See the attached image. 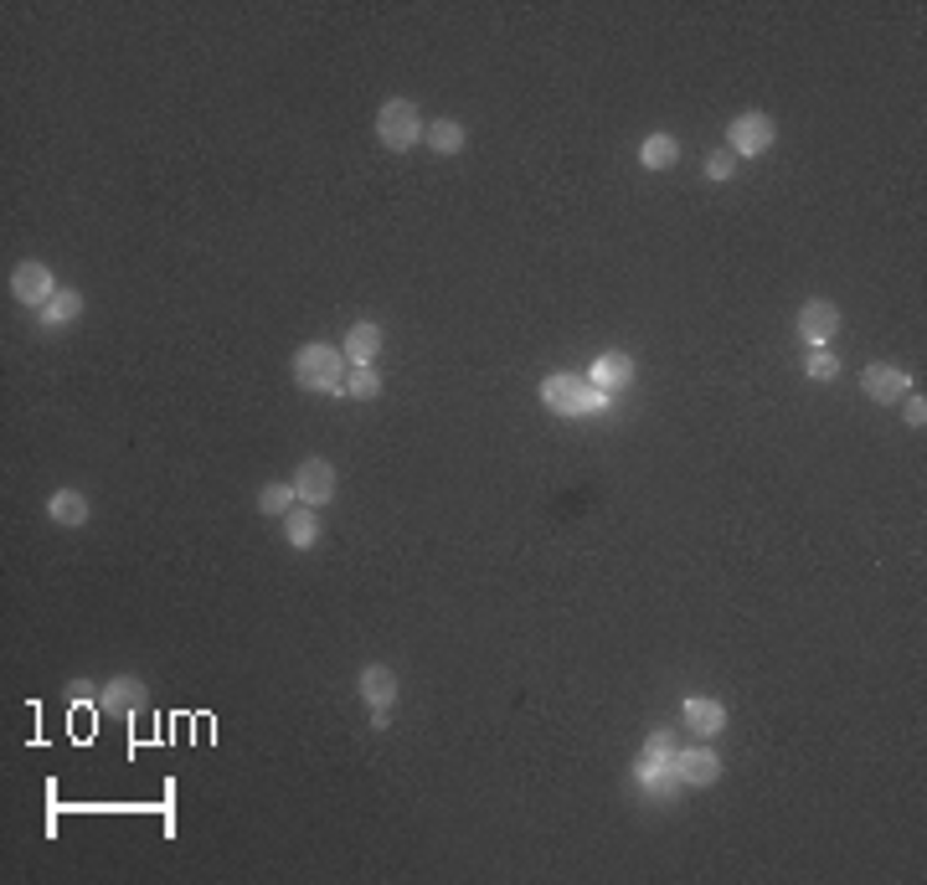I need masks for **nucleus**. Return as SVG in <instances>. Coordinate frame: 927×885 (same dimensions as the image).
I'll return each mask as SVG.
<instances>
[{
    "label": "nucleus",
    "instance_id": "1",
    "mask_svg": "<svg viewBox=\"0 0 927 885\" xmlns=\"http://www.w3.org/2000/svg\"><path fill=\"white\" fill-rule=\"evenodd\" d=\"M346 376H351V361L340 345H325V340H310L299 345L295 355V381L304 392L315 396H346Z\"/></svg>",
    "mask_w": 927,
    "mask_h": 885
},
{
    "label": "nucleus",
    "instance_id": "2",
    "mask_svg": "<svg viewBox=\"0 0 927 885\" xmlns=\"http://www.w3.org/2000/svg\"><path fill=\"white\" fill-rule=\"evenodd\" d=\"M541 402L556 417H588V413H603L609 407V392H598L588 376H577V371H552L541 381Z\"/></svg>",
    "mask_w": 927,
    "mask_h": 885
},
{
    "label": "nucleus",
    "instance_id": "3",
    "mask_svg": "<svg viewBox=\"0 0 927 885\" xmlns=\"http://www.w3.org/2000/svg\"><path fill=\"white\" fill-rule=\"evenodd\" d=\"M675 742H671V731L665 726H654L650 736H644V751H639V762H634V783L644 787L650 798H671L675 787Z\"/></svg>",
    "mask_w": 927,
    "mask_h": 885
},
{
    "label": "nucleus",
    "instance_id": "4",
    "mask_svg": "<svg viewBox=\"0 0 927 885\" xmlns=\"http://www.w3.org/2000/svg\"><path fill=\"white\" fill-rule=\"evenodd\" d=\"M423 135H428V124H423V109H417L413 99H387L381 109H376V139H381L392 155L417 150Z\"/></svg>",
    "mask_w": 927,
    "mask_h": 885
},
{
    "label": "nucleus",
    "instance_id": "5",
    "mask_svg": "<svg viewBox=\"0 0 927 885\" xmlns=\"http://www.w3.org/2000/svg\"><path fill=\"white\" fill-rule=\"evenodd\" d=\"M773 139H778V124H773V114H763V109H748V114H737L727 124V150L737 160L768 155Z\"/></svg>",
    "mask_w": 927,
    "mask_h": 885
},
{
    "label": "nucleus",
    "instance_id": "6",
    "mask_svg": "<svg viewBox=\"0 0 927 885\" xmlns=\"http://www.w3.org/2000/svg\"><path fill=\"white\" fill-rule=\"evenodd\" d=\"M289 484H295V494H299V505H310V510H320V505H330V500H336V464H330V458H304V464H299L295 469V479H289Z\"/></svg>",
    "mask_w": 927,
    "mask_h": 885
},
{
    "label": "nucleus",
    "instance_id": "7",
    "mask_svg": "<svg viewBox=\"0 0 927 885\" xmlns=\"http://www.w3.org/2000/svg\"><path fill=\"white\" fill-rule=\"evenodd\" d=\"M58 289H62L58 274H52L47 263H37V257H26V263H16V268H11V294H16L26 309H41V304L58 294Z\"/></svg>",
    "mask_w": 927,
    "mask_h": 885
},
{
    "label": "nucleus",
    "instance_id": "8",
    "mask_svg": "<svg viewBox=\"0 0 927 885\" xmlns=\"http://www.w3.org/2000/svg\"><path fill=\"white\" fill-rule=\"evenodd\" d=\"M861 392L876 402V407H897L902 396H912V376L902 366H887V361H870L861 371Z\"/></svg>",
    "mask_w": 927,
    "mask_h": 885
},
{
    "label": "nucleus",
    "instance_id": "9",
    "mask_svg": "<svg viewBox=\"0 0 927 885\" xmlns=\"http://www.w3.org/2000/svg\"><path fill=\"white\" fill-rule=\"evenodd\" d=\"M799 334H804V345H810V351L835 345V334H840V309H835L829 299H810V304L799 309Z\"/></svg>",
    "mask_w": 927,
    "mask_h": 885
},
{
    "label": "nucleus",
    "instance_id": "10",
    "mask_svg": "<svg viewBox=\"0 0 927 885\" xmlns=\"http://www.w3.org/2000/svg\"><path fill=\"white\" fill-rule=\"evenodd\" d=\"M716 777H722V757H716L706 742L675 751V783L680 787H711Z\"/></svg>",
    "mask_w": 927,
    "mask_h": 885
},
{
    "label": "nucleus",
    "instance_id": "11",
    "mask_svg": "<svg viewBox=\"0 0 927 885\" xmlns=\"http://www.w3.org/2000/svg\"><path fill=\"white\" fill-rule=\"evenodd\" d=\"M680 716H686V731H696L701 742H711V736H722V731H727V706H722V700H711V695H691Z\"/></svg>",
    "mask_w": 927,
    "mask_h": 885
},
{
    "label": "nucleus",
    "instance_id": "12",
    "mask_svg": "<svg viewBox=\"0 0 927 885\" xmlns=\"http://www.w3.org/2000/svg\"><path fill=\"white\" fill-rule=\"evenodd\" d=\"M588 381L598 387V392H624L634 381V355H624V351H603L598 361H592V371H588Z\"/></svg>",
    "mask_w": 927,
    "mask_h": 885
},
{
    "label": "nucleus",
    "instance_id": "13",
    "mask_svg": "<svg viewBox=\"0 0 927 885\" xmlns=\"http://www.w3.org/2000/svg\"><path fill=\"white\" fill-rule=\"evenodd\" d=\"M88 515H93V505H88V494L83 490H52V500H47V520L62 526V531L88 526Z\"/></svg>",
    "mask_w": 927,
    "mask_h": 885
},
{
    "label": "nucleus",
    "instance_id": "14",
    "mask_svg": "<svg viewBox=\"0 0 927 885\" xmlns=\"http://www.w3.org/2000/svg\"><path fill=\"white\" fill-rule=\"evenodd\" d=\"M99 706L109 710V716H135V710L145 706V685H139L135 674H118V680H109V685H103Z\"/></svg>",
    "mask_w": 927,
    "mask_h": 885
},
{
    "label": "nucleus",
    "instance_id": "15",
    "mask_svg": "<svg viewBox=\"0 0 927 885\" xmlns=\"http://www.w3.org/2000/svg\"><path fill=\"white\" fill-rule=\"evenodd\" d=\"M340 351H346V361H351V366H372L376 355H381V325H372V319H361V325H351V330H346V345H340Z\"/></svg>",
    "mask_w": 927,
    "mask_h": 885
},
{
    "label": "nucleus",
    "instance_id": "16",
    "mask_svg": "<svg viewBox=\"0 0 927 885\" xmlns=\"http://www.w3.org/2000/svg\"><path fill=\"white\" fill-rule=\"evenodd\" d=\"M361 695L372 710H392L397 706V674L387 665H366L361 669Z\"/></svg>",
    "mask_w": 927,
    "mask_h": 885
},
{
    "label": "nucleus",
    "instance_id": "17",
    "mask_svg": "<svg viewBox=\"0 0 927 885\" xmlns=\"http://www.w3.org/2000/svg\"><path fill=\"white\" fill-rule=\"evenodd\" d=\"M78 315H83V294H78V289H58V294H52L37 309V319L47 325V330H67Z\"/></svg>",
    "mask_w": 927,
    "mask_h": 885
},
{
    "label": "nucleus",
    "instance_id": "18",
    "mask_svg": "<svg viewBox=\"0 0 927 885\" xmlns=\"http://www.w3.org/2000/svg\"><path fill=\"white\" fill-rule=\"evenodd\" d=\"M284 541L295 546V552H310L320 541V515L310 505H295V510L284 515Z\"/></svg>",
    "mask_w": 927,
    "mask_h": 885
},
{
    "label": "nucleus",
    "instance_id": "19",
    "mask_svg": "<svg viewBox=\"0 0 927 885\" xmlns=\"http://www.w3.org/2000/svg\"><path fill=\"white\" fill-rule=\"evenodd\" d=\"M675 160H680V139L675 135H650L639 144V165L644 170H675Z\"/></svg>",
    "mask_w": 927,
    "mask_h": 885
},
{
    "label": "nucleus",
    "instance_id": "20",
    "mask_svg": "<svg viewBox=\"0 0 927 885\" xmlns=\"http://www.w3.org/2000/svg\"><path fill=\"white\" fill-rule=\"evenodd\" d=\"M464 124H454V118H434V124H428V135H423V144H428V150H434V155H459V150H464Z\"/></svg>",
    "mask_w": 927,
    "mask_h": 885
},
{
    "label": "nucleus",
    "instance_id": "21",
    "mask_svg": "<svg viewBox=\"0 0 927 885\" xmlns=\"http://www.w3.org/2000/svg\"><path fill=\"white\" fill-rule=\"evenodd\" d=\"M299 505V494H295V484H263L258 490V510L263 515H274V520H284V515Z\"/></svg>",
    "mask_w": 927,
    "mask_h": 885
},
{
    "label": "nucleus",
    "instance_id": "22",
    "mask_svg": "<svg viewBox=\"0 0 927 885\" xmlns=\"http://www.w3.org/2000/svg\"><path fill=\"white\" fill-rule=\"evenodd\" d=\"M346 396H355V402L381 396V376H376L372 366H351V376H346Z\"/></svg>",
    "mask_w": 927,
    "mask_h": 885
},
{
    "label": "nucleus",
    "instance_id": "23",
    "mask_svg": "<svg viewBox=\"0 0 927 885\" xmlns=\"http://www.w3.org/2000/svg\"><path fill=\"white\" fill-rule=\"evenodd\" d=\"M804 376H810V381H819V387H829V381L840 376V361L829 355V345H825V351H810V361H804Z\"/></svg>",
    "mask_w": 927,
    "mask_h": 885
},
{
    "label": "nucleus",
    "instance_id": "24",
    "mask_svg": "<svg viewBox=\"0 0 927 885\" xmlns=\"http://www.w3.org/2000/svg\"><path fill=\"white\" fill-rule=\"evenodd\" d=\"M897 407H902V422L923 433V428H927V396H923V392H917V396H902Z\"/></svg>",
    "mask_w": 927,
    "mask_h": 885
},
{
    "label": "nucleus",
    "instance_id": "25",
    "mask_svg": "<svg viewBox=\"0 0 927 885\" xmlns=\"http://www.w3.org/2000/svg\"><path fill=\"white\" fill-rule=\"evenodd\" d=\"M731 176H737V155H731V150L706 155V180H731Z\"/></svg>",
    "mask_w": 927,
    "mask_h": 885
},
{
    "label": "nucleus",
    "instance_id": "26",
    "mask_svg": "<svg viewBox=\"0 0 927 885\" xmlns=\"http://www.w3.org/2000/svg\"><path fill=\"white\" fill-rule=\"evenodd\" d=\"M392 726V710H372V731H387Z\"/></svg>",
    "mask_w": 927,
    "mask_h": 885
}]
</instances>
